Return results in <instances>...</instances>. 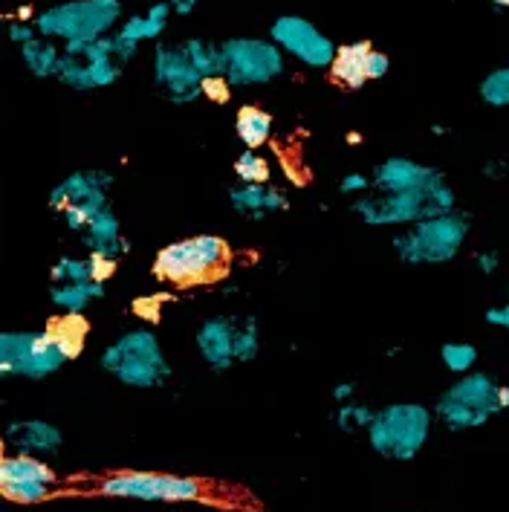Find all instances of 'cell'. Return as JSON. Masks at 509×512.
Wrapping results in <instances>:
<instances>
[{
	"label": "cell",
	"instance_id": "42",
	"mask_svg": "<svg viewBox=\"0 0 509 512\" xmlns=\"http://www.w3.org/2000/svg\"><path fill=\"white\" fill-rule=\"evenodd\" d=\"M509 165L504 160H489L483 165V174L489 177V180H501V177H507Z\"/></svg>",
	"mask_w": 509,
	"mask_h": 512
},
{
	"label": "cell",
	"instance_id": "5",
	"mask_svg": "<svg viewBox=\"0 0 509 512\" xmlns=\"http://www.w3.org/2000/svg\"><path fill=\"white\" fill-rule=\"evenodd\" d=\"M434 411L420 403H391L379 408L368 426V443L379 458L408 463L429 443Z\"/></svg>",
	"mask_w": 509,
	"mask_h": 512
},
{
	"label": "cell",
	"instance_id": "18",
	"mask_svg": "<svg viewBox=\"0 0 509 512\" xmlns=\"http://www.w3.org/2000/svg\"><path fill=\"white\" fill-rule=\"evenodd\" d=\"M171 3L168 0H160V3H154L145 15H131V18H125L119 27L110 32V38H113V50L119 55V61L125 64V61H131L139 50V44H145V41H157L165 27H168V18H171Z\"/></svg>",
	"mask_w": 509,
	"mask_h": 512
},
{
	"label": "cell",
	"instance_id": "14",
	"mask_svg": "<svg viewBox=\"0 0 509 512\" xmlns=\"http://www.w3.org/2000/svg\"><path fill=\"white\" fill-rule=\"evenodd\" d=\"M269 41L284 55H293L295 61L316 67V70L330 67V61L336 55V44L316 24H310L301 15H281L269 27Z\"/></svg>",
	"mask_w": 509,
	"mask_h": 512
},
{
	"label": "cell",
	"instance_id": "3",
	"mask_svg": "<svg viewBox=\"0 0 509 512\" xmlns=\"http://www.w3.org/2000/svg\"><path fill=\"white\" fill-rule=\"evenodd\" d=\"M457 209V194L449 180H437L429 189L391 191V194H362L353 203V212L368 226H411L417 220L446 215Z\"/></svg>",
	"mask_w": 509,
	"mask_h": 512
},
{
	"label": "cell",
	"instance_id": "23",
	"mask_svg": "<svg viewBox=\"0 0 509 512\" xmlns=\"http://www.w3.org/2000/svg\"><path fill=\"white\" fill-rule=\"evenodd\" d=\"M105 296V284L102 281H70V284H50V301L55 304L58 313L64 316H76L84 313L93 301Z\"/></svg>",
	"mask_w": 509,
	"mask_h": 512
},
{
	"label": "cell",
	"instance_id": "8",
	"mask_svg": "<svg viewBox=\"0 0 509 512\" xmlns=\"http://www.w3.org/2000/svg\"><path fill=\"white\" fill-rule=\"evenodd\" d=\"M70 362L53 330H0V379H47Z\"/></svg>",
	"mask_w": 509,
	"mask_h": 512
},
{
	"label": "cell",
	"instance_id": "13",
	"mask_svg": "<svg viewBox=\"0 0 509 512\" xmlns=\"http://www.w3.org/2000/svg\"><path fill=\"white\" fill-rule=\"evenodd\" d=\"M55 489L58 475L47 460L18 452H0V498L6 504L35 507L53 498Z\"/></svg>",
	"mask_w": 509,
	"mask_h": 512
},
{
	"label": "cell",
	"instance_id": "4",
	"mask_svg": "<svg viewBox=\"0 0 509 512\" xmlns=\"http://www.w3.org/2000/svg\"><path fill=\"white\" fill-rule=\"evenodd\" d=\"M469 232L472 217L455 209L405 226V232L394 238V252L408 267H440L460 255Z\"/></svg>",
	"mask_w": 509,
	"mask_h": 512
},
{
	"label": "cell",
	"instance_id": "21",
	"mask_svg": "<svg viewBox=\"0 0 509 512\" xmlns=\"http://www.w3.org/2000/svg\"><path fill=\"white\" fill-rule=\"evenodd\" d=\"M229 200H232V209L249 220H264L267 215L290 209L287 191L269 186V183H241V186L229 189Z\"/></svg>",
	"mask_w": 509,
	"mask_h": 512
},
{
	"label": "cell",
	"instance_id": "11",
	"mask_svg": "<svg viewBox=\"0 0 509 512\" xmlns=\"http://www.w3.org/2000/svg\"><path fill=\"white\" fill-rule=\"evenodd\" d=\"M122 76V61L113 50V38H96L81 44H64L61 47V64L55 79L67 84L70 90H102L116 84Z\"/></svg>",
	"mask_w": 509,
	"mask_h": 512
},
{
	"label": "cell",
	"instance_id": "31",
	"mask_svg": "<svg viewBox=\"0 0 509 512\" xmlns=\"http://www.w3.org/2000/svg\"><path fill=\"white\" fill-rule=\"evenodd\" d=\"M478 96L489 108H509V64L486 73V79L478 87Z\"/></svg>",
	"mask_w": 509,
	"mask_h": 512
},
{
	"label": "cell",
	"instance_id": "40",
	"mask_svg": "<svg viewBox=\"0 0 509 512\" xmlns=\"http://www.w3.org/2000/svg\"><path fill=\"white\" fill-rule=\"evenodd\" d=\"M6 32H9V41H12V44H18V47H24L27 41H32V38L38 35L35 24H24V21H12Z\"/></svg>",
	"mask_w": 509,
	"mask_h": 512
},
{
	"label": "cell",
	"instance_id": "22",
	"mask_svg": "<svg viewBox=\"0 0 509 512\" xmlns=\"http://www.w3.org/2000/svg\"><path fill=\"white\" fill-rule=\"evenodd\" d=\"M371 50H374V47H371L368 41H353V44H345V47H336V55H333V61H330L333 79L339 81L342 87H348V90L365 87V84H368V70H365V64H368V53H371Z\"/></svg>",
	"mask_w": 509,
	"mask_h": 512
},
{
	"label": "cell",
	"instance_id": "17",
	"mask_svg": "<svg viewBox=\"0 0 509 512\" xmlns=\"http://www.w3.org/2000/svg\"><path fill=\"white\" fill-rule=\"evenodd\" d=\"M235 324H238V316L220 313V316H209L194 333V345H197L200 359L215 374H226L238 365V359H235Z\"/></svg>",
	"mask_w": 509,
	"mask_h": 512
},
{
	"label": "cell",
	"instance_id": "16",
	"mask_svg": "<svg viewBox=\"0 0 509 512\" xmlns=\"http://www.w3.org/2000/svg\"><path fill=\"white\" fill-rule=\"evenodd\" d=\"M3 446H6L9 452H18V455L50 460L61 452L64 434H61V429H58L55 423H50V420L27 417V420H12V423L3 429Z\"/></svg>",
	"mask_w": 509,
	"mask_h": 512
},
{
	"label": "cell",
	"instance_id": "41",
	"mask_svg": "<svg viewBox=\"0 0 509 512\" xmlns=\"http://www.w3.org/2000/svg\"><path fill=\"white\" fill-rule=\"evenodd\" d=\"M486 324L501 327V330H507L509 333V298L504 301V304H495V307H489V310H486Z\"/></svg>",
	"mask_w": 509,
	"mask_h": 512
},
{
	"label": "cell",
	"instance_id": "33",
	"mask_svg": "<svg viewBox=\"0 0 509 512\" xmlns=\"http://www.w3.org/2000/svg\"><path fill=\"white\" fill-rule=\"evenodd\" d=\"M53 284H70V281H93L90 275V264L87 258H76V255H61L50 270Z\"/></svg>",
	"mask_w": 509,
	"mask_h": 512
},
{
	"label": "cell",
	"instance_id": "15",
	"mask_svg": "<svg viewBox=\"0 0 509 512\" xmlns=\"http://www.w3.org/2000/svg\"><path fill=\"white\" fill-rule=\"evenodd\" d=\"M154 84L174 105H188L203 96V76L191 67L180 47L157 44L154 50Z\"/></svg>",
	"mask_w": 509,
	"mask_h": 512
},
{
	"label": "cell",
	"instance_id": "38",
	"mask_svg": "<svg viewBox=\"0 0 509 512\" xmlns=\"http://www.w3.org/2000/svg\"><path fill=\"white\" fill-rule=\"evenodd\" d=\"M87 264H90V275H93V281H108L110 275L116 272V261H110V258H102V255H87Z\"/></svg>",
	"mask_w": 509,
	"mask_h": 512
},
{
	"label": "cell",
	"instance_id": "10",
	"mask_svg": "<svg viewBox=\"0 0 509 512\" xmlns=\"http://www.w3.org/2000/svg\"><path fill=\"white\" fill-rule=\"evenodd\" d=\"M99 495L105 498H125V501H162V504H188L203 498V484L188 475L171 472H145V469H125L113 472L99 481Z\"/></svg>",
	"mask_w": 509,
	"mask_h": 512
},
{
	"label": "cell",
	"instance_id": "46",
	"mask_svg": "<svg viewBox=\"0 0 509 512\" xmlns=\"http://www.w3.org/2000/svg\"><path fill=\"white\" fill-rule=\"evenodd\" d=\"M492 6H498V9H507L509 6V0H489Z\"/></svg>",
	"mask_w": 509,
	"mask_h": 512
},
{
	"label": "cell",
	"instance_id": "25",
	"mask_svg": "<svg viewBox=\"0 0 509 512\" xmlns=\"http://www.w3.org/2000/svg\"><path fill=\"white\" fill-rule=\"evenodd\" d=\"M235 134L249 151H258L261 145H267L272 136V116L264 108L255 105H243L235 116Z\"/></svg>",
	"mask_w": 509,
	"mask_h": 512
},
{
	"label": "cell",
	"instance_id": "6",
	"mask_svg": "<svg viewBox=\"0 0 509 512\" xmlns=\"http://www.w3.org/2000/svg\"><path fill=\"white\" fill-rule=\"evenodd\" d=\"M122 24L119 0H64L38 12L35 29L38 35L55 44H81L105 38Z\"/></svg>",
	"mask_w": 509,
	"mask_h": 512
},
{
	"label": "cell",
	"instance_id": "34",
	"mask_svg": "<svg viewBox=\"0 0 509 512\" xmlns=\"http://www.w3.org/2000/svg\"><path fill=\"white\" fill-rule=\"evenodd\" d=\"M162 296H142L134 301V313L145 322H157L162 316Z\"/></svg>",
	"mask_w": 509,
	"mask_h": 512
},
{
	"label": "cell",
	"instance_id": "7",
	"mask_svg": "<svg viewBox=\"0 0 509 512\" xmlns=\"http://www.w3.org/2000/svg\"><path fill=\"white\" fill-rule=\"evenodd\" d=\"M498 382L486 371H469L457 377L434 403V420H440L449 432H472L486 426L495 414H501Z\"/></svg>",
	"mask_w": 509,
	"mask_h": 512
},
{
	"label": "cell",
	"instance_id": "20",
	"mask_svg": "<svg viewBox=\"0 0 509 512\" xmlns=\"http://www.w3.org/2000/svg\"><path fill=\"white\" fill-rule=\"evenodd\" d=\"M81 243L87 249V255H102L110 261H122L125 252L131 249L128 238L122 235V220L116 215V209L108 206L99 215L93 217L84 229H81Z\"/></svg>",
	"mask_w": 509,
	"mask_h": 512
},
{
	"label": "cell",
	"instance_id": "19",
	"mask_svg": "<svg viewBox=\"0 0 509 512\" xmlns=\"http://www.w3.org/2000/svg\"><path fill=\"white\" fill-rule=\"evenodd\" d=\"M437 180H443V174L426 162H417L411 157H388L376 165L371 183L379 194H391V191L429 189Z\"/></svg>",
	"mask_w": 509,
	"mask_h": 512
},
{
	"label": "cell",
	"instance_id": "45",
	"mask_svg": "<svg viewBox=\"0 0 509 512\" xmlns=\"http://www.w3.org/2000/svg\"><path fill=\"white\" fill-rule=\"evenodd\" d=\"M498 403H501V411H509V385L498 388Z\"/></svg>",
	"mask_w": 509,
	"mask_h": 512
},
{
	"label": "cell",
	"instance_id": "30",
	"mask_svg": "<svg viewBox=\"0 0 509 512\" xmlns=\"http://www.w3.org/2000/svg\"><path fill=\"white\" fill-rule=\"evenodd\" d=\"M374 408L359 400H350V403H339L336 408V429L345 434L353 432H368L371 420H374Z\"/></svg>",
	"mask_w": 509,
	"mask_h": 512
},
{
	"label": "cell",
	"instance_id": "12",
	"mask_svg": "<svg viewBox=\"0 0 509 512\" xmlns=\"http://www.w3.org/2000/svg\"><path fill=\"white\" fill-rule=\"evenodd\" d=\"M223 79L232 87L269 84L284 73V53L269 38H232L220 47Z\"/></svg>",
	"mask_w": 509,
	"mask_h": 512
},
{
	"label": "cell",
	"instance_id": "9",
	"mask_svg": "<svg viewBox=\"0 0 509 512\" xmlns=\"http://www.w3.org/2000/svg\"><path fill=\"white\" fill-rule=\"evenodd\" d=\"M113 177L102 168H81L70 177L58 180L50 191V209L64 220L70 232L81 235V229L110 206Z\"/></svg>",
	"mask_w": 509,
	"mask_h": 512
},
{
	"label": "cell",
	"instance_id": "24",
	"mask_svg": "<svg viewBox=\"0 0 509 512\" xmlns=\"http://www.w3.org/2000/svg\"><path fill=\"white\" fill-rule=\"evenodd\" d=\"M21 58H24V67L35 79H55L58 64H61V47L50 38H44V35H35L32 41H27L21 47Z\"/></svg>",
	"mask_w": 509,
	"mask_h": 512
},
{
	"label": "cell",
	"instance_id": "29",
	"mask_svg": "<svg viewBox=\"0 0 509 512\" xmlns=\"http://www.w3.org/2000/svg\"><path fill=\"white\" fill-rule=\"evenodd\" d=\"M261 353V324L252 316H238L235 324V359L241 362H252Z\"/></svg>",
	"mask_w": 509,
	"mask_h": 512
},
{
	"label": "cell",
	"instance_id": "32",
	"mask_svg": "<svg viewBox=\"0 0 509 512\" xmlns=\"http://www.w3.org/2000/svg\"><path fill=\"white\" fill-rule=\"evenodd\" d=\"M269 162L267 157H261L258 151H243L241 157L235 160V177L241 183H269Z\"/></svg>",
	"mask_w": 509,
	"mask_h": 512
},
{
	"label": "cell",
	"instance_id": "35",
	"mask_svg": "<svg viewBox=\"0 0 509 512\" xmlns=\"http://www.w3.org/2000/svg\"><path fill=\"white\" fill-rule=\"evenodd\" d=\"M365 70H368V81L385 79V76H388V70H391V58H388L385 53H379V50H371V53H368V64H365Z\"/></svg>",
	"mask_w": 509,
	"mask_h": 512
},
{
	"label": "cell",
	"instance_id": "37",
	"mask_svg": "<svg viewBox=\"0 0 509 512\" xmlns=\"http://www.w3.org/2000/svg\"><path fill=\"white\" fill-rule=\"evenodd\" d=\"M229 90H232V84L223 79V76L203 79V96H209L212 102H226L229 99Z\"/></svg>",
	"mask_w": 509,
	"mask_h": 512
},
{
	"label": "cell",
	"instance_id": "44",
	"mask_svg": "<svg viewBox=\"0 0 509 512\" xmlns=\"http://www.w3.org/2000/svg\"><path fill=\"white\" fill-rule=\"evenodd\" d=\"M168 3H171V9H174L177 15H188L200 0H168Z\"/></svg>",
	"mask_w": 509,
	"mask_h": 512
},
{
	"label": "cell",
	"instance_id": "39",
	"mask_svg": "<svg viewBox=\"0 0 509 512\" xmlns=\"http://www.w3.org/2000/svg\"><path fill=\"white\" fill-rule=\"evenodd\" d=\"M368 189H374V183L365 174H359V171H350L348 177H342V183H339L342 194H365Z\"/></svg>",
	"mask_w": 509,
	"mask_h": 512
},
{
	"label": "cell",
	"instance_id": "27",
	"mask_svg": "<svg viewBox=\"0 0 509 512\" xmlns=\"http://www.w3.org/2000/svg\"><path fill=\"white\" fill-rule=\"evenodd\" d=\"M180 50L186 53V58L191 61V67H194L203 79L223 76V53H220V47L203 41V38H188L186 44H180Z\"/></svg>",
	"mask_w": 509,
	"mask_h": 512
},
{
	"label": "cell",
	"instance_id": "1",
	"mask_svg": "<svg viewBox=\"0 0 509 512\" xmlns=\"http://www.w3.org/2000/svg\"><path fill=\"white\" fill-rule=\"evenodd\" d=\"M102 371L128 388H162L171 379V362L162 351L160 336L148 327L122 333L113 345L102 351Z\"/></svg>",
	"mask_w": 509,
	"mask_h": 512
},
{
	"label": "cell",
	"instance_id": "47",
	"mask_svg": "<svg viewBox=\"0 0 509 512\" xmlns=\"http://www.w3.org/2000/svg\"><path fill=\"white\" fill-rule=\"evenodd\" d=\"M6 510V501H3V498H0V512Z\"/></svg>",
	"mask_w": 509,
	"mask_h": 512
},
{
	"label": "cell",
	"instance_id": "28",
	"mask_svg": "<svg viewBox=\"0 0 509 512\" xmlns=\"http://www.w3.org/2000/svg\"><path fill=\"white\" fill-rule=\"evenodd\" d=\"M440 362L449 374H469L478 365V348L472 342H443L440 345Z\"/></svg>",
	"mask_w": 509,
	"mask_h": 512
},
{
	"label": "cell",
	"instance_id": "36",
	"mask_svg": "<svg viewBox=\"0 0 509 512\" xmlns=\"http://www.w3.org/2000/svg\"><path fill=\"white\" fill-rule=\"evenodd\" d=\"M501 267V252L498 249H481L475 252V270L481 275H495Z\"/></svg>",
	"mask_w": 509,
	"mask_h": 512
},
{
	"label": "cell",
	"instance_id": "26",
	"mask_svg": "<svg viewBox=\"0 0 509 512\" xmlns=\"http://www.w3.org/2000/svg\"><path fill=\"white\" fill-rule=\"evenodd\" d=\"M53 336L58 339V345L67 351L70 359H76L84 351V342H87V333H90V324L84 319V313H76V316H58L53 324H50Z\"/></svg>",
	"mask_w": 509,
	"mask_h": 512
},
{
	"label": "cell",
	"instance_id": "43",
	"mask_svg": "<svg viewBox=\"0 0 509 512\" xmlns=\"http://www.w3.org/2000/svg\"><path fill=\"white\" fill-rule=\"evenodd\" d=\"M353 394H356V385H353V382H339V385L333 388V400H336V403H350Z\"/></svg>",
	"mask_w": 509,
	"mask_h": 512
},
{
	"label": "cell",
	"instance_id": "2",
	"mask_svg": "<svg viewBox=\"0 0 509 512\" xmlns=\"http://www.w3.org/2000/svg\"><path fill=\"white\" fill-rule=\"evenodd\" d=\"M229 255V243L220 235H191L162 246L151 272L168 287H197L220 278L229 264Z\"/></svg>",
	"mask_w": 509,
	"mask_h": 512
}]
</instances>
